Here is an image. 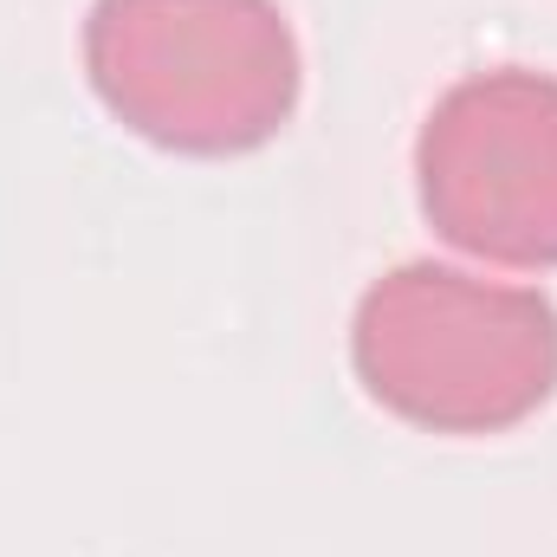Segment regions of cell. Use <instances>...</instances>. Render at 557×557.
Returning <instances> with one entry per match:
<instances>
[{"mask_svg":"<svg viewBox=\"0 0 557 557\" xmlns=\"http://www.w3.org/2000/svg\"><path fill=\"white\" fill-rule=\"evenodd\" d=\"M428 227L493 267H557V78L532 65L467 72L416 137Z\"/></svg>","mask_w":557,"mask_h":557,"instance_id":"3","label":"cell"},{"mask_svg":"<svg viewBox=\"0 0 557 557\" xmlns=\"http://www.w3.org/2000/svg\"><path fill=\"white\" fill-rule=\"evenodd\" d=\"M350 363L370 403L428 434H506L557 396V305L409 260L357 298Z\"/></svg>","mask_w":557,"mask_h":557,"instance_id":"2","label":"cell"},{"mask_svg":"<svg viewBox=\"0 0 557 557\" xmlns=\"http://www.w3.org/2000/svg\"><path fill=\"white\" fill-rule=\"evenodd\" d=\"M85 72L131 137L175 156H247L273 143L305 85L278 0H98Z\"/></svg>","mask_w":557,"mask_h":557,"instance_id":"1","label":"cell"}]
</instances>
